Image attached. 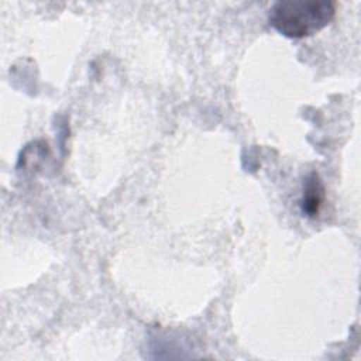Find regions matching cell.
<instances>
[{
  "label": "cell",
  "instance_id": "obj_1",
  "mask_svg": "<svg viewBox=\"0 0 361 361\" xmlns=\"http://www.w3.org/2000/svg\"><path fill=\"white\" fill-rule=\"evenodd\" d=\"M330 0H281L268 10L269 24L283 37L299 39L323 30L336 16Z\"/></svg>",
  "mask_w": 361,
  "mask_h": 361
},
{
  "label": "cell",
  "instance_id": "obj_2",
  "mask_svg": "<svg viewBox=\"0 0 361 361\" xmlns=\"http://www.w3.org/2000/svg\"><path fill=\"white\" fill-rule=\"evenodd\" d=\"M323 197H324L323 183H322L319 175L316 172H312L307 176L306 182H305L303 196H302V200H300L302 212L307 217L317 216V213L320 210V206L323 203Z\"/></svg>",
  "mask_w": 361,
  "mask_h": 361
}]
</instances>
